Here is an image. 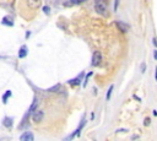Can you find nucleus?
<instances>
[{
	"instance_id": "nucleus-15",
	"label": "nucleus",
	"mask_w": 157,
	"mask_h": 141,
	"mask_svg": "<svg viewBox=\"0 0 157 141\" xmlns=\"http://www.w3.org/2000/svg\"><path fill=\"white\" fill-rule=\"evenodd\" d=\"M43 12H44L45 15H49V14H51V7H49V6H44V7H43Z\"/></svg>"
},
{
	"instance_id": "nucleus-13",
	"label": "nucleus",
	"mask_w": 157,
	"mask_h": 141,
	"mask_svg": "<svg viewBox=\"0 0 157 141\" xmlns=\"http://www.w3.org/2000/svg\"><path fill=\"white\" fill-rule=\"evenodd\" d=\"M113 88H114V85H111V86H109V88H108V91H107V95H106L107 101H109V99H111V96H112Z\"/></svg>"
},
{
	"instance_id": "nucleus-8",
	"label": "nucleus",
	"mask_w": 157,
	"mask_h": 141,
	"mask_svg": "<svg viewBox=\"0 0 157 141\" xmlns=\"http://www.w3.org/2000/svg\"><path fill=\"white\" fill-rule=\"evenodd\" d=\"M1 23H3L4 26H10V27H12V26H14V20L10 18V16H5V17H3Z\"/></svg>"
},
{
	"instance_id": "nucleus-3",
	"label": "nucleus",
	"mask_w": 157,
	"mask_h": 141,
	"mask_svg": "<svg viewBox=\"0 0 157 141\" xmlns=\"http://www.w3.org/2000/svg\"><path fill=\"white\" fill-rule=\"evenodd\" d=\"M102 62V54L100 52L97 51L93 53V55H92V65L93 66H98Z\"/></svg>"
},
{
	"instance_id": "nucleus-4",
	"label": "nucleus",
	"mask_w": 157,
	"mask_h": 141,
	"mask_svg": "<svg viewBox=\"0 0 157 141\" xmlns=\"http://www.w3.org/2000/svg\"><path fill=\"white\" fill-rule=\"evenodd\" d=\"M34 136L31 131H25L22 135L20 136V140L21 141H33Z\"/></svg>"
},
{
	"instance_id": "nucleus-9",
	"label": "nucleus",
	"mask_w": 157,
	"mask_h": 141,
	"mask_svg": "<svg viewBox=\"0 0 157 141\" xmlns=\"http://www.w3.org/2000/svg\"><path fill=\"white\" fill-rule=\"evenodd\" d=\"M27 53H28L27 47H26V45H22V47L20 48V51H18V58H20V59L26 58V56H27Z\"/></svg>"
},
{
	"instance_id": "nucleus-7",
	"label": "nucleus",
	"mask_w": 157,
	"mask_h": 141,
	"mask_svg": "<svg viewBox=\"0 0 157 141\" xmlns=\"http://www.w3.org/2000/svg\"><path fill=\"white\" fill-rule=\"evenodd\" d=\"M12 124H14V118H10V117H5L4 120H3V125L7 128V129H11Z\"/></svg>"
},
{
	"instance_id": "nucleus-6",
	"label": "nucleus",
	"mask_w": 157,
	"mask_h": 141,
	"mask_svg": "<svg viewBox=\"0 0 157 141\" xmlns=\"http://www.w3.org/2000/svg\"><path fill=\"white\" fill-rule=\"evenodd\" d=\"M115 25H117V27L122 31V33H126V32H128V29H129V26H128L126 23L122 22V21H117Z\"/></svg>"
},
{
	"instance_id": "nucleus-20",
	"label": "nucleus",
	"mask_w": 157,
	"mask_h": 141,
	"mask_svg": "<svg viewBox=\"0 0 157 141\" xmlns=\"http://www.w3.org/2000/svg\"><path fill=\"white\" fill-rule=\"evenodd\" d=\"M118 3H119V0H115V4H114V11H117V7H118Z\"/></svg>"
},
{
	"instance_id": "nucleus-22",
	"label": "nucleus",
	"mask_w": 157,
	"mask_h": 141,
	"mask_svg": "<svg viewBox=\"0 0 157 141\" xmlns=\"http://www.w3.org/2000/svg\"><path fill=\"white\" fill-rule=\"evenodd\" d=\"M153 58H155V60H157V51L153 52Z\"/></svg>"
},
{
	"instance_id": "nucleus-10",
	"label": "nucleus",
	"mask_w": 157,
	"mask_h": 141,
	"mask_svg": "<svg viewBox=\"0 0 157 141\" xmlns=\"http://www.w3.org/2000/svg\"><path fill=\"white\" fill-rule=\"evenodd\" d=\"M84 75H85L84 73H81L80 74V76H77V77H75V79H73V80H69V81H67V84H70V85H80L81 79H82V76H84Z\"/></svg>"
},
{
	"instance_id": "nucleus-23",
	"label": "nucleus",
	"mask_w": 157,
	"mask_h": 141,
	"mask_svg": "<svg viewBox=\"0 0 157 141\" xmlns=\"http://www.w3.org/2000/svg\"><path fill=\"white\" fill-rule=\"evenodd\" d=\"M30 36H31V32H30V31H27V32H26V38H28Z\"/></svg>"
},
{
	"instance_id": "nucleus-2",
	"label": "nucleus",
	"mask_w": 157,
	"mask_h": 141,
	"mask_svg": "<svg viewBox=\"0 0 157 141\" xmlns=\"http://www.w3.org/2000/svg\"><path fill=\"white\" fill-rule=\"evenodd\" d=\"M44 118V113L43 110H39L37 109L36 112H33V115H32V120H33L34 123H39V122H42Z\"/></svg>"
},
{
	"instance_id": "nucleus-17",
	"label": "nucleus",
	"mask_w": 157,
	"mask_h": 141,
	"mask_svg": "<svg viewBox=\"0 0 157 141\" xmlns=\"http://www.w3.org/2000/svg\"><path fill=\"white\" fill-rule=\"evenodd\" d=\"M150 123H151V119H150V118H146L145 120H144V125H145V126H149V125H150Z\"/></svg>"
},
{
	"instance_id": "nucleus-21",
	"label": "nucleus",
	"mask_w": 157,
	"mask_h": 141,
	"mask_svg": "<svg viewBox=\"0 0 157 141\" xmlns=\"http://www.w3.org/2000/svg\"><path fill=\"white\" fill-rule=\"evenodd\" d=\"M152 42H153V45H155V47H157V39H156V38H153V39H152Z\"/></svg>"
},
{
	"instance_id": "nucleus-5",
	"label": "nucleus",
	"mask_w": 157,
	"mask_h": 141,
	"mask_svg": "<svg viewBox=\"0 0 157 141\" xmlns=\"http://www.w3.org/2000/svg\"><path fill=\"white\" fill-rule=\"evenodd\" d=\"M26 3L31 9H38L41 6V0H26Z\"/></svg>"
},
{
	"instance_id": "nucleus-14",
	"label": "nucleus",
	"mask_w": 157,
	"mask_h": 141,
	"mask_svg": "<svg viewBox=\"0 0 157 141\" xmlns=\"http://www.w3.org/2000/svg\"><path fill=\"white\" fill-rule=\"evenodd\" d=\"M91 76H92V73H89L87 75H86V77H85V82H84V87H86V85H87V81H89V79H90Z\"/></svg>"
},
{
	"instance_id": "nucleus-25",
	"label": "nucleus",
	"mask_w": 157,
	"mask_h": 141,
	"mask_svg": "<svg viewBox=\"0 0 157 141\" xmlns=\"http://www.w3.org/2000/svg\"><path fill=\"white\" fill-rule=\"evenodd\" d=\"M152 112H153V115H156V117H157V110H156V109H155V110H152Z\"/></svg>"
},
{
	"instance_id": "nucleus-18",
	"label": "nucleus",
	"mask_w": 157,
	"mask_h": 141,
	"mask_svg": "<svg viewBox=\"0 0 157 141\" xmlns=\"http://www.w3.org/2000/svg\"><path fill=\"white\" fill-rule=\"evenodd\" d=\"M145 68H146V64L142 63V64H141V73H145Z\"/></svg>"
},
{
	"instance_id": "nucleus-16",
	"label": "nucleus",
	"mask_w": 157,
	"mask_h": 141,
	"mask_svg": "<svg viewBox=\"0 0 157 141\" xmlns=\"http://www.w3.org/2000/svg\"><path fill=\"white\" fill-rule=\"evenodd\" d=\"M73 1L74 5H78V4H81V3H85L86 0H71Z\"/></svg>"
},
{
	"instance_id": "nucleus-24",
	"label": "nucleus",
	"mask_w": 157,
	"mask_h": 141,
	"mask_svg": "<svg viewBox=\"0 0 157 141\" xmlns=\"http://www.w3.org/2000/svg\"><path fill=\"white\" fill-rule=\"evenodd\" d=\"M155 79H156V81H157V68L155 69Z\"/></svg>"
},
{
	"instance_id": "nucleus-12",
	"label": "nucleus",
	"mask_w": 157,
	"mask_h": 141,
	"mask_svg": "<svg viewBox=\"0 0 157 141\" xmlns=\"http://www.w3.org/2000/svg\"><path fill=\"white\" fill-rule=\"evenodd\" d=\"M60 88H62V85L56 84L55 86H53V87H51V88H48V92H59Z\"/></svg>"
},
{
	"instance_id": "nucleus-19",
	"label": "nucleus",
	"mask_w": 157,
	"mask_h": 141,
	"mask_svg": "<svg viewBox=\"0 0 157 141\" xmlns=\"http://www.w3.org/2000/svg\"><path fill=\"white\" fill-rule=\"evenodd\" d=\"M128 129H117V133H126Z\"/></svg>"
},
{
	"instance_id": "nucleus-1",
	"label": "nucleus",
	"mask_w": 157,
	"mask_h": 141,
	"mask_svg": "<svg viewBox=\"0 0 157 141\" xmlns=\"http://www.w3.org/2000/svg\"><path fill=\"white\" fill-rule=\"evenodd\" d=\"M95 10L102 16L107 15V4L104 0H95Z\"/></svg>"
},
{
	"instance_id": "nucleus-11",
	"label": "nucleus",
	"mask_w": 157,
	"mask_h": 141,
	"mask_svg": "<svg viewBox=\"0 0 157 141\" xmlns=\"http://www.w3.org/2000/svg\"><path fill=\"white\" fill-rule=\"evenodd\" d=\"M12 96V93H11V91L9 90V91H6L5 93H4V95H3V103H4V104H5L6 102H7V98H9V97H11Z\"/></svg>"
}]
</instances>
